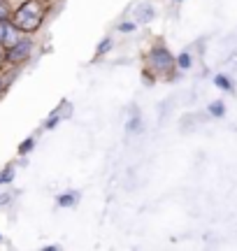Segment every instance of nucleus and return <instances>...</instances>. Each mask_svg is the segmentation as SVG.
I'll use <instances>...</instances> for the list:
<instances>
[{
  "label": "nucleus",
  "mask_w": 237,
  "mask_h": 251,
  "mask_svg": "<svg viewBox=\"0 0 237 251\" xmlns=\"http://www.w3.org/2000/svg\"><path fill=\"white\" fill-rule=\"evenodd\" d=\"M47 19V5L45 0H24L17 9H12L9 21L21 30V33H35L42 28Z\"/></svg>",
  "instance_id": "nucleus-1"
},
{
  "label": "nucleus",
  "mask_w": 237,
  "mask_h": 251,
  "mask_svg": "<svg viewBox=\"0 0 237 251\" xmlns=\"http://www.w3.org/2000/svg\"><path fill=\"white\" fill-rule=\"evenodd\" d=\"M146 63H149V68L156 72V75H170L172 72V68L177 65V61H174V56L170 54V49L163 45H156L149 49V56H146Z\"/></svg>",
  "instance_id": "nucleus-2"
},
{
  "label": "nucleus",
  "mask_w": 237,
  "mask_h": 251,
  "mask_svg": "<svg viewBox=\"0 0 237 251\" xmlns=\"http://www.w3.org/2000/svg\"><path fill=\"white\" fill-rule=\"evenodd\" d=\"M33 56V40L30 37H19L17 42H12L9 47H5V61L9 65H21Z\"/></svg>",
  "instance_id": "nucleus-3"
},
{
  "label": "nucleus",
  "mask_w": 237,
  "mask_h": 251,
  "mask_svg": "<svg viewBox=\"0 0 237 251\" xmlns=\"http://www.w3.org/2000/svg\"><path fill=\"white\" fill-rule=\"evenodd\" d=\"M79 202V193L77 191H68V193H61L56 198V205L58 207H74Z\"/></svg>",
  "instance_id": "nucleus-4"
},
{
  "label": "nucleus",
  "mask_w": 237,
  "mask_h": 251,
  "mask_svg": "<svg viewBox=\"0 0 237 251\" xmlns=\"http://www.w3.org/2000/svg\"><path fill=\"white\" fill-rule=\"evenodd\" d=\"M174 61H177V68H179V70H189V68H191V63H193L189 51H182V54L177 56Z\"/></svg>",
  "instance_id": "nucleus-5"
},
{
  "label": "nucleus",
  "mask_w": 237,
  "mask_h": 251,
  "mask_svg": "<svg viewBox=\"0 0 237 251\" xmlns=\"http://www.w3.org/2000/svg\"><path fill=\"white\" fill-rule=\"evenodd\" d=\"M14 181V165H7L0 170V184H12Z\"/></svg>",
  "instance_id": "nucleus-6"
},
{
  "label": "nucleus",
  "mask_w": 237,
  "mask_h": 251,
  "mask_svg": "<svg viewBox=\"0 0 237 251\" xmlns=\"http://www.w3.org/2000/svg\"><path fill=\"white\" fill-rule=\"evenodd\" d=\"M210 114L212 117H223V114H226V107H223L221 100H214V102L210 105Z\"/></svg>",
  "instance_id": "nucleus-7"
},
{
  "label": "nucleus",
  "mask_w": 237,
  "mask_h": 251,
  "mask_svg": "<svg viewBox=\"0 0 237 251\" xmlns=\"http://www.w3.org/2000/svg\"><path fill=\"white\" fill-rule=\"evenodd\" d=\"M58 121H61V112H58V109H54V112L49 114V119H47L45 128H47V130H51V128H56V126H58Z\"/></svg>",
  "instance_id": "nucleus-8"
},
{
  "label": "nucleus",
  "mask_w": 237,
  "mask_h": 251,
  "mask_svg": "<svg viewBox=\"0 0 237 251\" xmlns=\"http://www.w3.org/2000/svg\"><path fill=\"white\" fill-rule=\"evenodd\" d=\"M214 84H216L219 89H223V91H233L230 79H228V77H223V75H216V77H214Z\"/></svg>",
  "instance_id": "nucleus-9"
},
{
  "label": "nucleus",
  "mask_w": 237,
  "mask_h": 251,
  "mask_svg": "<svg viewBox=\"0 0 237 251\" xmlns=\"http://www.w3.org/2000/svg\"><path fill=\"white\" fill-rule=\"evenodd\" d=\"M9 17H12L9 0H0V19H2V21H9Z\"/></svg>",
  "instance_id": "nucleus-10"
},
{
  "label": "nucleus",
  "mask_w": 237,
  "mask_h": 251,
  "mask_svg": "<svg viewBox=\"0 0 237 251\" xmlns=\"http://www.w3.org/2000/svg\"><path fill=\"white\" fill-rule=\"evenodd\" d=\"M33 147H35V137H28V140H24V142H21L19 153H21V156H26L28 151H33Z\"/></svg>",
  "instance_id": "nucleus-11"
},
{
  "label": "nucleus",
  "mask_w": 237,
  "mask_h": 251,
  "mask_svg": "<svg viewBox=\"0 0 237 251\" xmlns=\"http://www.w3.org/2000/svg\"><path fill=\"white\" fill-rule=\"evenodd\" d=\"M112 47H114V42H112V37H105L100 45H98V56H105L107 51H110Z\"/></svg>",
  "instance_id": "nucleus-12"
},
{
  "label": "nucleus",
  "mask_w": 237,
  "mask_h": 251,
  "mask_svg": "<svg viewBox=\"0 0 237 251\" xmlns=\"http://www.w3.org/2000/svg\"><path fill=\"white\" fill-rule=\"evenodd\" d=\"M118 30H121V33H133V30H135V24H133V21H123V24L118 26Z\"/></svg>",
  "instance_id": "nucleus-13"
},
{
  "label": "nucleus",
  "mask_w": 237,
  "mask_h": 251,
  "mask_svg": "<svg viewBox=\"0 0 237 251\" xmlns=\"http://www.w3.org/2000/svg\"><path fill=\"white\" fill-rule=\"evenodd\" d=\"M137 128H140V117L135 114V117L128 121V133H130V130H137Z\"/></svg>",
  "instance_id": "nucleus-14"
},
{
  "label": "nucleus",
  "mask_w": 237,
  "mask_h": 251,
  "mask_svg": "<svg viewBox=\"0 0 237 251\" xmlns=\"http://www.w3.org/2000/svg\"><path fill=\"white\" fill-rule=\"evenodd\" d=\"M0 205H9V196H0Z\"/></svg>",
  "instance_id": "nucleus-15"
},
{
  "label": "nucleus",
  "mask_w": 237,
  "mask_h": 251,
  "mask_svg": "<svg viewBox=\"0 0 237 251\" xmlns=\"http://www.w3.org/2000/svg\"><path fill=\"white\" fill-rule=\"evenodd\" d=\"M58 249H61L58 244H49V247H47V251H58Z\"/></svg>",
  "instance_id": "nucleus-16"
},
{
  "label": "nucleus",
  "mask_w": 237,
  "mask_h": 251,
  "mask_svg": "<svg viewBox=\"0 0 237 251\" xmlns=\"http://www.w3.org/2000/svg\"><path fill=\"white\" fill-rule=\"evenodd\" d=\"M0 61H5V45H0Z\"/></svg>",
  "instance_id": "nucleus-17"
},
{
  "label": "nucleus",
  "mask_w": 237,
  "mask_h": 251,
  "mask_svg": "<svg viewBox=\"0 0 237 251\" xmlns=\"http://www.w3.org/2000/svg\"><path fill=\"white\" fill-rule=\"evenodd\" d=\"M2 89H5V81L0 79V93H2Z\"/></svg>",
  "instance_id": "nucleus-18"
},
{
  "label": "nucleus",
  "mask_w": 237,
  "mask_h": 251,
  "mask_svg": "<svg viewBox=\"0 0 237 251\" xmlns=\"http://www.w3.org/2000/svg\"><path fill=\"white\" fill-rule=\"evenodd\" d=\"M0 242H2V235H0Z\"/></svg>",
  "instance_id": "nucleus-19"
},
{
  "label": "nucleus",
  "mask_w": 237,
  "mask_h": 251,
  "mask_svg": "<svg viewBox=\"0 0 237 251\" xmlns=\"http://www.w3.org/2000/svg\"><path fill=\"white\" fill-rule=\"evenodd\" d=\"M174 2H179V0H174Z\"/></svg>",
  "instance_id": "nucleus-20"
}]
</instances>
